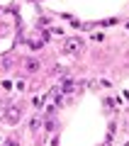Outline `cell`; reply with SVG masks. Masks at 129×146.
<instances>
[{
    "label": "cell",
    "instance_id": "6da1fadb",
    "mask_svg": "<svg viewBox=\"0 0 129 146\" xmlns=\"http://www.w3.org/2000/svg\"><path fill=\"white\" fill-rule=\"evenodd\" d=\"M22 117H25V107H22V105H10V107L5 110V115H3V122H5V124H17Z\"/></svg>",
    "mask_w": 129,
    "mask_h": 146
},
{
    "label": "cell",
    "instance_id": "7a4b0ae2",
    "mask_svg": "<svg viewBox=\"0 0 129 146\" xmlns=\"http://www.w3.org/2000/svg\"><path fill=\"white\" fill-rule=\"evenodd\" d=\"M41 68V63L37 61V58H25V71L27 73H37Z\"/></svg>",
    "mask_w": 129,
    "mask_h": 146
},
{
    "label": "cell",
    "instance_id": "3957f363",
    "mask_svg": "<svg viewBox=\"0 0 129 146\" xmlns=\"http://www.w3.org/2000/svg\"><path fill=\"white\" fill-rule=\"evenodd\" d=\"M80 49H83V42H80V39H71V42L66 44V51H68V54H78Z\"/></svg>",
    "mask_w": 129,
    "mask_h": 146
},
{
    "label": "cell",
    "instance_id": "277c9868",
    "mask_svg": "<svg viewBox=\"0 0 129 146\" xmlns=\"http://www.w3.org/2000/svg\"><path fill=\"white\" fill-rule=\"evenodd\" d=\"M3 146H20V139L10 136V139H5V141H3Z\"/></svg>",
    "mask_w": 129,
    "mask_h": 146
},
{
    "label": "cell",
    "instance_id": "5b68a950",
    "mask_svg": "<svg viewBox=\"0 0 129 146\" xmlns=\"http://www.w3.org/2000/svg\"><path fill=\"white\" fill-rule=\"evenodd\" d=\"M63 90H66V93H71V90H73V83H71V80H68V83H63Z\"/></svg>",
    "mask_w": 129,
    "mask_h": 146
}]
</instances>
